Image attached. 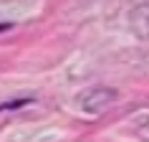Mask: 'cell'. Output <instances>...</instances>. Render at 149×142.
I'll return each instance as SVG.
<instances>
[{
	"instance_id": "1",
	"label": "cell",
	"mask_w": 149,
	"mask_h": 142,
	"mask_svg": "<svg viewBox=\"0 0 149 142\" xmlns=\"http://www.w3.org/2000/svg\"><path fill=\"white\" fill-rule=\"evenodd\" d=\"M116 99V91L114 89H106V86H96V89H88L86 94L81 96V109L86 114H99L109 107L111 102Z\"/></svg>"
}]
</instances>
